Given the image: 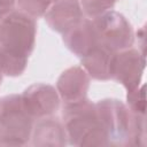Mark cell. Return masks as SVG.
<instances>
[{"label":"cell","mask_w":147,"mask_h":147,"mask_svg":"<svg viewBox=\"0 0 147 147\" xmlns=\"http://www.w3.org/2000/svg\"><path fill=\"white\" fill-rule=\"evenodd\" d=\"M37 22L26 13L14 9L0 21V65L3 76H21L36 45Z\"/></svg>","instance_id":"cell-1"},{"label":"cell","mask_w":147,"mask_h":147,"mask_svg":"<svg viewBox=\"0 0 147 147\" xmlns=\"http://www.w3.org/2000/svg\"><path fill=\"white\" fill-rule=\"evenodd\" d=\"M61 121L67 132L68 145L78 147L109 146L98 116L96 106L88 99L64 105Z\"/></svg>","instance_id":"cell-2"},{"label":"cell","mask_w":147,"mask_h":147,"mask_svg":"<svg viewBox=\"0 0 147 147\" xmlns=\"http://www.w3.org/2000/svg\"><path fill=\"white\" fill-rule=\"evenodd\" d=\"M34 119L22 105L21 94L0 99V146H25L31 140Z\"/></svg>","instance_id":"cell-3"},{"label":"cell","mask_w":147,"mask_h":147,"mask_svg":"<svg viewBox=\"0 0 147 147\" xmlns=\"http://www.w3.org/2000/svg\"><path fill=\"white\" fill-rule=\"evenodd\" d=\"M95 106L109 146H129L132 113L127 106L117 99H103Z\"/></svg>","instance_id":"cell-4"},{"label":"cell","mask_w":147,"mask_h":147,"mask_svg":"<svg viewBox=\"0 0 147 147\" xmlns=\"http://www.w3.org/2000/svg\"><path fill=\"white\" fill-rule=\"evenodd\" d=\"M92 20L101 46L114 53L132 47L134 42L133 29L122 14L109 10Z\"/></svg>","instance_id":"cell-5"},{"label":"cell","mask_w":147,"mask_h":147,"mask_svg":"<svg viewBox=\"0 0 147 147\" xmlns=\"http://www.w3.org/2000/svg\"><path fill=\"white\" fill-rule=\"evenodd\" d=\"M146 56L132 47L114 53L111 62V79L131 91L141 84Z\"/></svg>","instance_id":"cell-6"},{"label":"cell","mask_w":147,"mask_h":147,"mask_svg":"<svg viewBox=\"0 0 147 147\" xmlns=\"http://www.w3.org/2000/svg\"><path fill=\"white\" fill-rule=\"evenodd\" d=\"M21 100L26 113L34 119L54 116L60 108V95L56 88L48 84H33L24 90Z\"/></svg>","instance_id":"cell-7"},{"label":"cell","mask_w":147,"mask_h":147,"mask_svg":"<svg viewBox=\"0 0 147 147\" xmlns=\"http://www.w3.org/2000/svg\"><path fill=\"white\" fill-rule=\"evenodd\" d=\"M91 77L82 65L64 70L56 82V91L64 105H71L87 99Z\"/></svg>","instance_id":"cell-8"},{"label":"cell","mask_w":147,"mask_h":147,"mask_svg":"<svg viewBox=\"0 0 147 147\" xmlns=\"http://www.w3.org/2000/svg\"><path fill=\"white\" fill-rule=\"evenodd\" d=\"M78 0H56L44 15L48 26L57 32L65 33L85 17Z\"/></svg>","instance_id":"cell-9"},{"label":"cell","mask_w":147,"mask_h":147,"mask_svg":"<svg viewBox=\"0 0 147 147\" xmlns=\"http://www.w3.org/2000/svg\"><path fill=\"white\" fill-rule=\"evenodd\" d=\"M30 144L38 147H62L68 145L62 121L54 116L37 119L33 124Z\"/></svg>","instance_id":"cell-10"},{"label":"cell","mask_w":147,"mask_h":147,"mask_svg":"<svg viewBox=\"0 0 147 147\" xmlns=\"http://www.w3.org/2000/svg\"><path fill=\"white\" fill-rule=\"evenodd\" d=\"M63 42L75 55L83 57L100 45L98 33L91 18H84L79 24L63 33Z\"/></svg>","instance_id":"cell-11"},{"label":"cell","mask_w":147,"mask_h":147,"mask_svg":"<svg viewBox=\"0 0 147 147\" xmlns=\"http://www.w3.org/2000/svg\"><path fill=\"white\" fill-rule=\"evenodd\" d=\"M113 56L114 52L99 45L80 57V65L91 78L96 80H109L111 79Z\"/></svg>","instance_id":"cell-12"},{"label":"cell","mask_w":147,"mask_h":147,"mask_svg":"<svg viewBox=\"0 0 147 147\" xmlns=\"http://www.w3.org/2000/svg\"><path fill=\"white\" fill-rule=\"evenodd\" d=\"M56 0H16L20 10L26 13L33 18L44 16Z\"/></svg>","instance_id":"cell-13"},{"label":"cell","mask_w":147,"mask_h":147,"mask_svg":"<svg viewBox=\"0 0 147 147\" xmlns=\"http://www.w3.org/2000/svg\"><path fill=\"white\" fill-rule=\"evenodd\" d=\"M145 145H146V118H145V115H137V114L132 113L129 146L144 147Z\"/></svg>","instance_id":"cell-14"},{"label":"cell","mask_w":147,"mask_h":147,"mask_svg":"<svg viewBox=\"0 0 147 147\" xmlns=\"http://www.w3.org/2000/svg\"><path fill=\"white\" fill-rule=\"evenodd\" d=\"M116 0H82L80 6L87 18H95L113 9Z\"/></svg>","instance_id":"cell-15"},{"label":"cell","mask_w":147,"mask_h":147,"mask_svg":"<svg viewBox=\"0 0 147 147\" xmlns=\"http://www.w3.org/2000/svg\"><path fill=\"white\" fill-rule=\"evenodd\" d=\"M127 108L131 113L137 115H145L146 113V101H145V85L140 84L138 87L127 92L126 95Z\"/></svg>","instance_id":"cell-16"},{"label":"cell","mask_w":147,"mask_h":147,"mask_svg":"<svg viewBox=\"0 0 147 147\" xmlns=\"http://www.w3.org/2000/svg\"><path fill=\"white\" fill-rule=\"evenodd\" d=\"M16 0H0V21L15 9Z\"/></svg>","instance_id":"cell-17"},{"label":"cell","mask_w":147,"mask_h":147,"mask_svg":"<svg viewBox=\"0 0 147 147\" xmlns=\"http://www.w3.org/2000/svg\"><path fill=\"white\" fill-rule=\"evenodd\" d=\"M2 77H3V72H2V69H1V65H0V85H1V82H2Z\"/></svg>","instance_id":"cell-18"}]
</instances>
